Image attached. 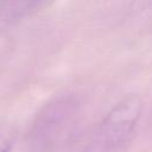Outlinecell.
Wrapping results in <instances>:
<instances>
[{
  "label": "cell",
  "mask_w": 152,
  "mask_h": 152,
  "mask_svg": "<svg viewBox=\"0 0 152 152\" xmlns=\"http://www.w3.org/2000/svg\"><path fill=\"white\" fill-rule=\"evenodd\" d=\"M142 112V101L131 95L118 102L102 120L93 142L94 152H116L131 140Z\"/></svg>",
  "instance_id": "6da1fadb"
},
{
  "label": "cell",
  "mask_w": 152,
  "mask_h": 152,
  "mask_svg": "<svg viewBox=\"0 0 152 152\" xmlns=\"http://www.w3.org/2000/svg\"><path fill=\"white\" fill-rule=\"evenodd\" d=\"M44 6L38 1H10L0 2V21L13 23Z\"/></svg>",
  "instance_id": "7a4b0ae2"
},
{
  "label": "cell",
  "mask_w": 152,
  "mask_h": 152,
  "mask_svg": "<svg viewBox=\"0 0 152 152\" xmlns=\"http://www.w3.org/2000/svg\"><path fill=\"white\" fill-rule=\"evenodd\" d=\"M15 141V131L10 124H0V152H11Z\"/></svg>",
  "instance_id": "3957f363"
}]
</instances>
